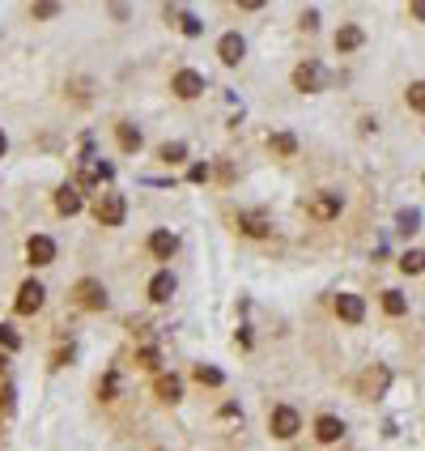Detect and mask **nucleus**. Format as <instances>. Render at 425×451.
I'll use <instances>...</instances> for the list:
<instances>
[{
  "label": "nucleus",
  "instance_id": "obj_1",
  "mask_svg": "<svg viewBox=\"0 0 425 451\" xmlns=\"http://www.w3.org/2000/svg\"><path fill=\"white\" fill-rule=\"evenodd\" d=\"M123 213H128V205H123L119 192H102L98 205H94V217H98L102 226H123Z\"/></svg>",
  "mask_w": 425,
  "mask_h": 451
},
{
  "label": "nucleus",
  "instance_id": "obj_2",
  "mask_svg": "<svg viewBox=\"0 0 425 451\" xmlns=\"http://www.w3.org/2000/svg\"><path fill=\"white\" fill-rule=\"evenodd\" d=\"M268 430H272L277 439H294V435L302 430V418H298V409H289V405H277V409L268 413Z\"/></svg>",
  "mask_w": 425,
  "mask_h": 451
},
{
  "label": "nucleus",
  "instance_id": "obj_3",
  "mask_svg": "<svg viewBox=\"0 0 425 451\" xmlns=\"http://www.w3.org/2000/svg\"><path fill=\"white\" fill-rule=\"evenodd\" d=\"M324 81H328V72H324V64H315V60H307V64H298V68H294V85H298L302 94L324 89Z\"/></svg>",
  "mask_w": 425,
  "mask_h": 451
},
{
  "label": "nucleus",
  "instance_id": "obj_4",
  "mask_svg": "<svg viewBox=\"0 0 425 451\" xmlns=\"http://www.w3.org/2000/svg\"><path fill=\"white\" fill-rule=\"evenodd\" d=\"M170 89H175L179 98H200V94H204V77H200L196 68H179V72L170 77Z\"/></svg>",
  "mask_w": 425,
  "mask_h": 451
},
{
  "label": "nucleus",
  "instance_id": "obj_5",
  "mask_svg": "<svg viewBox=\"0 0 425 451\" xmlns=\"http://www.w3.org/2000/svg\"><path fill=\"white\" fill-rule=\"evenodd\" d=\"M43 298H47V290H43L38 281H26V286L17 290V303H13V307H17V315H34V311L43 307Z\"/></svg>",
  "mask_w": 425,
  "mask_h": 451
},
{
  "label": "nucleus",
  "instance_id": "obj_6",
  "mask_svg": "<svg viewBox=\"0 0 425 451\" xmlns=\"http://www.w3.org/2000/svg\"><path fill=\"white\" fill-rule=\"evenodd\" d=\"M341 192H319L315 200H311V217H319V222H332V217H341Z\"/></svg>",
  "mask_w": 425,
  "mask_h": 451
},
{
  "label": "nucleus",
  "instance_id": "obj_7",
  "mask_svg": "<svg viewBox=\"0 0 425 451\" xmlns=\"http://www.w3.org/2000/svg\"><path fill=\"white\" fill-rule=\"evenodd\" d=\"M26 256H30V264H51L55 260V243L47 239V234H30V243H26Z\"/></svg>",
  "mask_w": 425,
  "mask_h": 451
},
{
  "label": "nucleus",
  "instance_id": "obj_8",
  "mask_svg": "<svg viewBox=\"0 0 425 451\" xmlns=\"http://www.w3.org/2000/svg\"><path fill=\"white\" fill-rule=\"evenodd\" d=\"M77 303L89 307V311H102V307H106V290H102L98 281L85 277V281H77Z\"/></svg>",
  "mask_w": 425,
  "mask_h": 451
},
{
  "label": "nucleus",
  "instance_id": "obj_9",
  "mask_svg": "<svg viewBox=\"0 0 425 451\" xmlns=\"http://www.w3.org/2000/svg\"><path fill=\"white\" fill-rule=\"evenodd\" d=\"M336 315H341L345 324H362V320H366V303H362L358 294H336Z\"/></svg>",
  "mask_w": 425,
  "mask_h": 451
},
{
  "label": "nucleus",
  "instance_id": "obj_10",
  "mask_svg": "<svg viewBox=\"0 0 425 451\" xmlns=\"http://www.w3.org/2000/svg\"><path fill=\"white\" fill-rule=\"evenodd\" d=\"M217 55H221V64H238L243 55H247V43H243V34H221V43H217Z\"/></svg>",
  "mask_w": 425,
  "mask_h": 451
},
{
  "label": "nucleus",
  "instance_id": "obj_11",
  "mask_svg": "<svg viewBox=\"0 0 425 451\" xmlns=\"http://www.w3.org/2000/svg\"><path fill=\"white\" fill-rule=\"evenodd\" d=\"M238 230L251 234V239H268L272 234V222L264 213H238Z\"/></svg>",
  "mask_w": 425,
  "mask_h": 451
},
{
  "label": "nucleus",
  "instance_id": "obj_12",
  "mask_svg": "<svg viewBox=\"0 0 425 451\" xmlns=\"http://www.w3.org/2000/svg\"><path fill=\"white\" fill-rule=\"evenodd\" d=\"M149 251H153L158 260H170V256L179 251V239H175L170 230H153V234H149Z\"/></svg>",
  "mask_w": 425,
  "mask_h": 451
},
{
  "label": "nucleus",
  "instance_id": "obj_13",
  "mask_svg": "<svg viewBox=\"0 0 425 451\" xmlns=\"http://www.w3.org/2000/svg\"><path fill=\"white\" fill-rule=\"evenodd\" d=\"M341 435H345V422H341V418H332V413H324V418L315 422V439H319V443H336Z\"/></svg>",
  "mask_w": 425,
  "mask_h": 451
},
{
  "label": "nucleus",
  "instance_id": "obj_14",
  "mask_svg": "<svg viewBox=\"0 0 425 451\" xmlns=\"http://www.w3.org/2000/svg\"><path fill=\"white\" fill-rule=\"evenodd\" d=\"M362 43H366L362 26H353V21H349V26H341V30H336V51H358Z\"/></svg>",
  "mask_w": 425,
  "mask_h": 451
},
{
  "label": "nucleus",
  "instance_id": "obj_15",
  "mask_svg": "<svg viewBox=\"0 0 425 451\" xmlns=\"http://www.w3.org/2000/svg\"><path fill=\"white\" fill-rule=\"evenodd\" d=\"M170 294H175V277L162 268V273H153V281H149V298L153 303H170Z\"/></svg>",
  "mask_w": 425,
  "mask_h": 451
},
{
  "label": "nucleus",
  "instance_id": "obj_16",
  "mask_svg": "<svg viewBox=\"0 0 425 451\" xmlns=\"http://www.w3.org/2000/svg\"><path fill=\"white\" fill-rule=\"evenodd\" d=\"M55 209H60V213H64V217H72V213H81V192H77V188H68V183H64V188H60V192H55Z\"/></svg>",
  "mask_w": 425,
  "mask_h": 451
},
{
  "label": "nucleus",
  "instance_id": "obj_17",
  "mask_svg": "<svg viewBox=\"0 0 425 451\" xmlns=\"http://www.w3.org/2000/svg\"><path fill=\"white\" fill-rule=\"evenodd\" d=\"M115 136H119V149H128V153H136V149H140V128L119 124V128H115Z\"/></svg>",
  "mask_w": 425,
  "mask_h": 451
},
{
  "label": "nucleus",
  "instance_id": "obj_18",
  "mask_svg": "<svg viewBox=\"0 0 425 451\" xmlns=\"http://www.w3.org/2000/svg\"><path fill=\"white\" fill-rule=\"evenodd\" d=\"M383 311H387V315H404V311H409L404 294H400V290H387V294H383Z\"/></svg>",
  "mask_w": 425,
  "mask_h": 451
},
{
  "label": "nucleus",
  "instance_id": "obj_19",
  "mask_svg": "<svg viewBox=\"0 0 425 451\" xmlns=\"http://www.w3.org/2000/svg\"><path fill=\"white\" fill-rule=\"evenodd\" d=\"M400 268L404 273H425V251H404L400 256Z\"/></svg>",
  "mask_w": 425,
  "mask_h": 451
},
{
  "label": "nucleus",
  "instance_id": "obj_20",
  "mask_svg": "<svg viewBox=\"0 0 425 451\" xmlns=\"http://www.w3.org/2000/svg\"><path fill=\"white\" fill-rule=\"evenodd\" d=\"M158 396H162V401H179V379H175V375H162V379H158Z\"/></svg>",
  "mask_w": 425,
  "mask_h": 451
},
{
  "label": "nucleus",
  "instance_id": "obj_21",
  "mask_svg": "<svg viewBox=\"0 0 425 451\" xmlns=\"http://www.w3.org/2000/svg\"><path fill=\"white\" fill-rule=\"evenodd\" d=\"M268 145H272V149H277V153H294V149H298V141H294V136H289V132H277V136H272V141H268Z\"/></svg>",
  "mask_w": 425,
  "mask_h": 451
},
{
  "label": "nucleus",
  "instance_id": "obj_22",
  "mask_svg": "<svg viewBox=\"0 0 425 451\" xmlns=\"http://www.w3.org/2000/svg\"><path fill=\"white\" fill-rule=\"evenodd\" d=\"M158 153H162V162H183V153H187V149H183L179 141H166V145H162Z\"/></svg>",
  "mask_w": 425,
  "mask_h": 451
},
{
  "label": "nucleus",
  "instance_id": "obj_23",
  "mask_svg": "<svg viewBox=\"0 0 425 451\" xmlns=\"http://www.w3.org/2000/svg\"><path fill=\"white\" fill-rule=\"evenodd\" d=\"M400 230H404V234L421 230V213H417V209H404V213H400Z\"/></svg>",
  "mask_w": 425,
  "mask_h": 451
},
{
  "label": "nucleus",
  "instance_id": "obj_24",
  "mask_svg": "<svg viewBox=\"0 0 425 451\" xmlns=\"http://www.w3.org/2000/svg\"><path fill=\"white\" fill-rule=\"evenodd\" d=\"M409 107H413V111H425V81H413V85H409Z\"/></svg>",
  "mask_w": 425,
  "mask_h": 451
},
{
  "label": "nucleus",
  "instance_id": "obj_25",
  "mask_svg": "<svg viewBox=\"0 0 425 451\" xmlns=\"http://www.w3.org/2000/svg\"><path fill=\"white\" fill-rule=\"evenodd\" d=\"M196 379L209 384V388H217V384H221V371H217V366H196Z\"/></svg>",
  "mask_w": 425,
  "mask_h": 451
},
{
  "label": "nucleus",
  "instance_id": "obj_26",
  "mask_svg": "<svg viewBox=\"0 0 425 451\" xmlns=\"http://www.w3.org/2000/svg\"><path fill=\"white\" fill-rule=\"evenodd\" d=\"M17 345H21V337H17L13 328H4V324H0V349H17Z\"/></svg>",
  "mask_w": 425,
  "mask_h": 451
},
{
  "label": "nucleus",
  "instance_id": "obj_27",
  "mask_svg": "<svg viewBox=\"0 0 425 451\" xmlns=\"http://www.w3.org/2000/svg\"><path fill=\"white\" fill-rule=\"evenodd\" d=\"M200 30H204V26H200V17H192V13H183V34H187V38H196Z\"/></svg>",
  "mask_w": 425,
  "mask_h": 451
},
{
  "label": "nucleus",
  "instance_id": "obj_28",
  "mask_svg": "<svg viewBox=\"0 0 425 451\" xmlns=\"http://www.w3.org/2000/svg\"><path fill=\"white\" fill-rule=\"evenodd\" d=\"M30 13H34V17H55V13H60V4H51V0H47V4H34Z\"/></svg>",
  "mask_w": 425,
  "mask_h": 451
},
{
  "label": "nucleus",
  "instance_id": "obj_29",
  "mask_svg": "<svg viewBox=\"0 0 425 451\" xmlns=\"http://www.w3.org/2000/svg\"><path fill=\"white\" fill-rule=\"evenodd\" d=\"M302 26H307V30H315V26H319V13H315V9H307V13H302Z\"/></svg>",
  "mask_w": 425,
  "mask_h": 451
},
{
  "label": "nucleus",
  "instance_id": "obj_30",
  "mask_svg": "<svg viewBox=\"0 0 425 451\" xmlns=\"http://www.w3.org/2000/svg\"><path fill=\"white\" fill-rule=\"evenodd\" d=\"M187 175H192V179H196V183H200V179H209V166H200V162H196V166H192V170H187Z\"/></svg>",
  "mask_w": 425,
  "mask_h": 451
},
{
  "label": "nucleus",
  "instance_id": "obj_31",
  "mask_svg": "<svg viewBox=\"0 0 425 451\" xmlns=\"http://www.w3.org/2000/svg\"><path fill=\"white\" fill-rule=\"evenodd\" d=\"M413 17H417V21H425V0H417V4H413Z\"/></svg>",
  "mask_w": 425,
  "mask_h": 451
},
{
  "label": "nucleus",
  "instance_id": "obj_32",
  "mask_svg": "<svg viewBox=\"0 0 425 451\" xmlns=\"http://www.w3.org/2000/svg\"><path fill=\"white\" fill-rule=\"evenodd\" d=\"M4 149H9V136H4V132H0V158H4Z\"/></svg>",
  "mask_w": 425,
  "mask_h": 451
},
{
  "label": "nucleus",
  "instance_id": "obj_33",
  "mask_svg": "<svg viewBox=\"0 0 425 451\" xmlns=\"http://www.w3.org/2000/svg\"><path fill=\"white\" fill-rule=\"evenodd\" d=\"M0 366H4V358H0Z\"/></svg>",
  "mask_w": 425,
  "mask_h": 451
}]
</instances>
